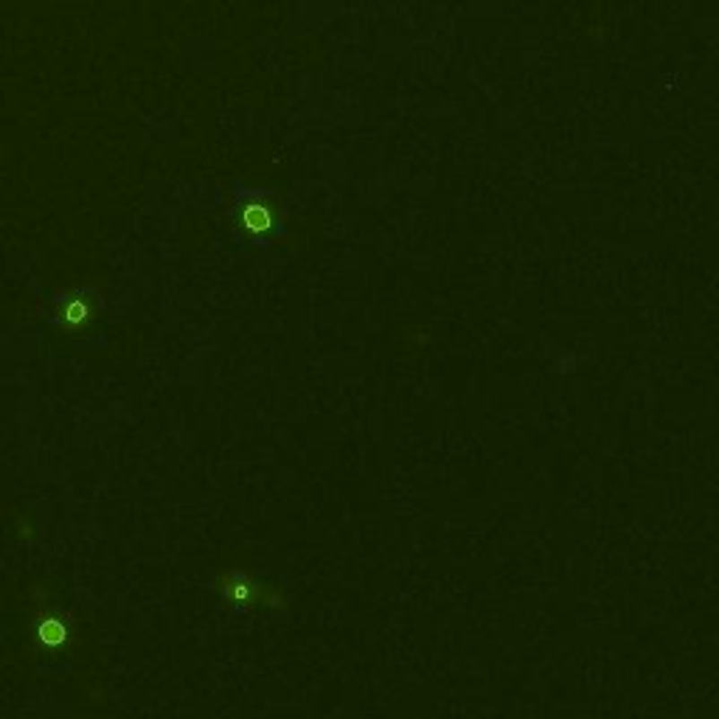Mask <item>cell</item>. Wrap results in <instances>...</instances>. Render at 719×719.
Masks as SVG:
<instances>
[{"instance_id": "obj_1", "label": "cell", "mask_w": 719, "mask_h": 719, "mask_svg": "<svg viewBox=\"0 0 719 719\" xmlns=\"http://www.w3.org/2000/svg\"><path fill=\"white\" fill-rule=\"evenodd\" d=\"M62 636H65V632H62V627H59V624H54V621L42 624V629H39V638L46 641V644H59V641H62Z\"/></svg>"}]
</instances>
